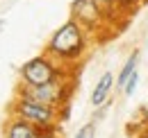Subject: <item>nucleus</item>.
Instances as JSON below:
<instances>
[{"mask_svg": "<svg viewBox=\"0 0 148 138\" xmlns=\"http://www.w3.org/2000/svg\"><path fill=\"white\" fill-rule=\"evenodd\" d=\"M91 43H93L91 34L80 23L69 18L50 34L43 52L50 54L53 59H57L59 64H64L66 68H77L82 64V59L87 57Z\"/></svg>", "mask_w": 148, "mask_h": 138, "instance_id": "f257e3e1", "label": "nucleus"}, {"mask_svg": "<svg viewBox=\"0 0 148 138\" xmlns=\"http://www.w3.org/2000/svg\"><path fill=\"white\" fill-rule=\"evenodd\" d=\"M75 70L77 68H66L64 64H59L50 54L41 52L37 57L23 61V66L18 68V79L25 86H43V84H50L55 79H62V77L71 75Z\"/></svg>", "mask_w": 148, "mask_h": 138, "instance_id": "f03ea898", "label": "nucleus"}, {"mask_svg": "<svg viewBox=\"0 0 148 138\" xmlns=\"http://www.w3.org/2000/svg\"><path fill=\"white\" fill-rule=\"evenodd\" d=\"M9 113L12 116H18L23 120L32 122L34 127H39L41 131H48V129H59V109L50 106V104H43L30 97V95H23V93H16L14 100L9 102Z\"/></svg>", "mask_w": 148, "mask_h": 138, "instance_id": "7ed1b4c3", "label": "nucleus"}, {"mask_svg": "<svg viewBox=\"0 0 148 138\" xmlns=\"http://www.w3.org/2000/svg\"><path fill=\"white\" fill-rule=\"evenodd\" d=\"M75 86H77V70L71 72V75H66V77H62V79L50 82V84H43V86H25V84H21V82H18L16 93L30 95V97L39 100V102L50 104V106L59 109V106H64L66 102L73 100Z\"/></svg>", "mask_w": 148, "mask_h": 138, "instance_id": "20e7f679", "label": "nucleus"}, {"mask_svg": "<svg viewBox=\"0 0 148 138\" xmlns=\"http://www.w3.org/2000/svg\"><path fill=\"white\" fill-rule=\"evenodd\" d=\"M69 14H71L69 18H73L75 23H80L91 34V39H96L98 32H110V34H114L110 27H107L105 16H103V12H100V7H98L96 0H73L71 7H69Z\"/></svg>", "mask_w": 148, "mask_h": 138, "instance_id": "39448f33", "label": "nucleus"}, {"mask_svg": "<svg viewBox=\"0 0 148 138\" xmlns=\"http://www.w3.org/2000/svg\"><path fill=\"white\" fill-rule=\"evenodd\" d=\"M39 134H41L39 127H34L32 122L23 120L18 116H12V113L2 124V138H37Z\"/></svg>", "mask_w": 148, "mask_h": 138, "instance_id": "423d86ee", "label": "nucleus"}, {"mask_svg": "<svg viewBox=\"0 0 148 138\" xmlns=\"http://www.w3.org/2000/svg\"><path fill=\"white\" fill-rule=\"evenodd\" d=\"M114 88H116V77L112 75L110 70L103 72V75L98 77L93 91H91V106L93 109H100V106H105V104L110 102V95H112Z\"/></svg>", "mask_w": 148, "mask_h": 138, "instance_id": "0eeeda50", "label": "nucleus"}, {"mask_svg": "<svg viewBox=\"0 0 148 138\" xmlns=\"http://www.w3.org/2000/svg\"><path fill=\"white\" fill-rule=\"evenodd\" d=\"M139 59H141V52L132 50V52H130V57L123 61V66H121V70H119V77H116V88H119V91H123L125 82L137 72V68H139Z\"/></svg>", "mask_w": 148, "mask_h": 138, "instance_id": "6e6552de", "label": "nucleus"}, {"mask_svg": "<svg viewBox=\"0 0 148 138\" xmlns=\"http://www.w3.org/2000/svg\"><path fill=\"white\" fill-rule=\"evenodd\" d=\"M146 2H148V0H119V5L123 7V12L130 14V16H132V14H137Z\"/></svg>", "mask_w": 148, "mask_h": 138, "instance_id": "1a4fd4ad", "label": "nucleus"}, {"mask_svg": "<svg viewBox=\"0 0 148 138\" xmlns=\"http://www.w3.org/2000/svg\"><path fill=\"white\" fill-rule=\"evenodd\" d=\"M73 138H96V120L91 122H84L77 131H75Z\"/></svg>", "mask_w": 148, "mask_h": 138, "instance_id": "9d476101", "label": "nucleus"}, {"mask_svg": "<svg viewBox=\"0 0 148 138\" xmlns=\"http://www.w3.org/2000/svg\"><path fill=\"white\" fill-rule=\"evenodd\" d=\"M137 86H139V70H137V72L130 77L128 82H125V86H123V91H121V93H123L125 97H132V95L137 93Z\"/></svg>", "mask_w": 148, "mask_h": 138, "instance_id": "9b49d317", "label": "nucleus"}, {"mask_svg": "<svg viewBox=\"0 0 148 138\" xmlns=\"http://www.w3.org/2000/svg\"><path fill=\"white\" fill-rule=\"evenodd\" d=\"M37 138H62V134H59V129H48V131H41Z\"/></svg>", "mask_w": 148, "mask_h": 138, "instance_id": "f8f14e48", "label": "nucleus"}, {"mask_svg": "<svg viewBox=\"0 0 148 138\" xmlns=\"http://www.w3.org/2000/svg\"><path fill=\"white\" fill-rule=\"evenodd\" d=\"M139 138H148V129L144 131V134H139Z\"/></svg>", "mask_w": 148, "mask_h": 138, "instance_id": "ddd939ff", "label": "nucleus"}]
</instances>
